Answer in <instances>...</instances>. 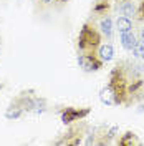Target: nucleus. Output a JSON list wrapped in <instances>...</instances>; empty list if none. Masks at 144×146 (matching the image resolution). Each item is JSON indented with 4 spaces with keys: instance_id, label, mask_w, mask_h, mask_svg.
<instances>
[{
    "instance_id": "obj_7",
    "label": "nucleus",
    "mask_w": 144,
    "mask_h": 146,
    "mask_svg": "<svg viewBox=\"0 0 144 146\" xmlns=\"http://www.w3.org/2000/svg\"><path fill=\"white\" fill-rule=\"evenodd\" d=\"M113 55H114V50H113V45H111V43L99 45L98 56L103 60V62H111V60H113Z\"/></svg>"
},
{
    "instance_id": "obj_10",
    "label": "nucleus",
    "mask_w": 144,
    "mask_h": 146,
    "mask_svg": "<svg viewBox=\"0 0 144 146\" xmlns=\"http://www.w3.org/2000/svg\"><path fill=\"white\" fill-rule=\"evenodd\" d=\"M111 7V2L109 0H98L94 5H93V12L96 15H108V10Z\"/></svg>"
},
{
    "instance_id": "obj_9",
    "label": "nucleus",
    "mask_w": 144,
    "mask_h": 146,
    "mask_svg": "<svg viewBox=\"0 0 144 146\" xmlns=\"http://www.w3.org/2000/svg\"><path fill=\"white\" fill-rule=\"evenodd\" d=\"M116 28L119 33H124V32H129V30H133V22H131V18L127 17H118L116 20Z\"/></svg>"
},
{
    "instance_id": "obj_17",
    "label": "nucleus",
    "mask_w": 144,
    "mask_h": 146,
    "mask_svg": "<svg viewBox=\"0 0 144 146\" xmlns=\"http://www.w3.org/2000/svg\"><path fill=\"white\" fill-rule=\"evenodd\" d=\"M60 2H68V0H60Z\"/></svg>"
},
{
    "instance_id": "obj_3",
    "label": "nucleus",
    "mask_w": 144,
    "mask_h": 146,
    "mask_svg": "<svg viewBox=\"0 0 144 146\" xmlns=\"http://www.w3.org/2000/svg\"><path fill=\"white\" fill-rule=\"evenodd\" d=\"M103 63H104V62H103L96 53H81V55H78V66L86 73L101 70V68H103Z\"/></svg>"
},
{
    "instance_id": "obj_5",
    "label": "nucleus",
    "mask_w": 144,
    "mask_h": 146,
    "mask_svg": "<svg viewBox=\"0 0 144 146\" xmlns=\"http://www.w3.org/2000/svg\"><path fill=\"white\" fill-rule=\"evenodd\" d=\"M118 143H119V146H139L141 145V139L133 131H127V133H124L123 136L119 138Z\"/></svg>"
},
{
    "instance_id": "obj_11",
    "label": "nucleus",
    "mask_w": 144,
    "mask_h": 146,
    "mask_svg": "<svg viewBox=\"0 0 144 146\" xmlns=\"http://www.w3.org/2000/svg\"><path fill=\"white\" fill-rule=\"evenodd\" d=\"M119 10H121V15H124V17H127V18H131L136 13L134 5H133V2H129V0H123L121 5H119Z\"/></svg>"
},
{
    "instance_id": "obj_6",
    "label": "nucleus",
    "mask_w": 144,
    "mask_h": 146,
    "mask_svg": "<svg viewBox=\"0 0 144 146\" xmlns=\"http://www.w3.org/2000/svg\"><path fill=\"white\" fill-rule=\"evenodd\" d=\"M121 43H123V46H124V50H129V52H133V48H134L136 43H137V40H136V35L133 33V30L121 33Z\"/></svg>"
},
{
    "instance_id": "obj_14",
    "label": "nucleus",
    "mask_w": 144,
    "mask_h": 146,
    "mask_svg": "<svg viewBox=\"0 0 144 146\" xmlns=\"http://www.w3.org/2000/svg\"><path fill=\"white\" fill-rule=\"evenodd\" d=\"M134 15H137V20L144 22V0H141V3H139V7H137Z\"/></svg>"
},
{
    "instance_id": "obj_18",
    "label": "nucleus",
    "mask_w": 144,
    "mask_h": 146,
    "mask_svg": "<svg viewBox=\"0 0 144 146\" xmlns=\"http://www.w3.org/2000/svg\"><path fill=\"white\" fill-rule=\"evenodd\" d=\"M116 2H123V0H116Z\"/></svg>"
},
{
    "instance_id": "obj_16",
    "label": "nucleus",
    "mask_w": 144,
    "mask_h": 146,
    "mask_svg": "<svg viewBox=\"0 0 144 146\" xmlns=\"http://www.w3.org/2000/svg\"><path fill=\"white\" fill-rule=\"evenodd\" d=\"M42 2H43V3H52L53 0H42Z\"/></svg>"
},
{
    "instance_id": "obj_4",
    "label": "nucleus",
    "mask_w": 144,
    "mask_h": 146,
    "mask_svg": "<svg viewBox=\"0 0 144 146\" xmlns=\"http://www.w3.org/2000/svg\"><path fill=\"white\" fill-rule=\"evenodd\" d=\"M90 108H73V106H66L61 111V121L65 125H71L73 121H80V119L86 118L90 115Z\"/></svg>"
},
{
    "instance_id": "obj_1",
    "label": "nucleus",
    "mask_w": 144,
    "mask_h": 146,
    "mask_svg": "<svg viewBox=\"0 0 144 146\" xmlns=\"http://www.w3.org/2000/svg\"><path fill=\"white\" fill-rule=\"evenodd\" d=\"M101 45V33L91 23H85L78 35V48L81 53H94Z\"/></svg>"
},
{
    "instance_id": "obj_12",
    "label": "nucleus",
    "mask_w": 144,
    "mask_h": 146,
    "mask_svg": "<svg viewBox=\"0 0 144 146\" xmlns=\"http://www.w3.org/2000/svg\"><path fill=\"white\" fill-rule=\"evenodd\" d=\"M22 115H23V110L15 103H12V106L7 108V111H5V118L7 119H18Z\"/></svg>"
},
{
    "instance_id": "obj_15",
    "label": "nucleus",
    "mask_w": 144,
    "mask_h": 146,
    "mask_svg": "<svg viewBox=\"0 0 144 146\" xmlns=\"http://www.w3.org/2000/svg\"><path fill=\"white\" fill-rule=\"evenodd\" d=\"M139 38H141V42H144V28L139 30Z\"/></svg>"
},
{
    "instance_id": "obj_13",
    "label": "nucleus",
    "mask_w": 144,
    "mask_h": 146,
    "mask_svg": "<svg viewBox=\"0 0 144 146\" xmlns=\"http://www.w3.org/2000/svg\"><path fill=\"white\" fill-rule=\"evenodd\" d=\"M133 52H134V56H137V58L144 60V42H137V43H136V46L133 48Z\"/></svg>"
},
{
    "instance_id": "obj_2",
    "label": "nucleus",
    "mask_w": 144,
    "mask_h": 146,
    "mask_svg": "<svg viewBox=\"0 0 144 146\" xmlns=\"http://www.w3.org/2000/svg\"><path fill=\"white\" fill-rule=\"evenodd\" d=\"M13 103L18 105L23 111H32V113H36V115H42L46 110V100L42 98V96L32 95V91L20 93V96H17L13 100Z\"/></svg>"
},
{
    "instance_id": "obj_8",
    "label": "nucleus",
    "mask_w": 144,
    "mask_h": 146,
    "mask_svg": "<svg viewBox=\"0 0 144 146\" xmlns=\"http://www.w3.org/2000/svg\"><path fill=\"white\" fill-rule=\"evenodd\" d=\"M99 27H101L103 35L106 38H111V35H113V20H111V17L104 15V18H101V22H99Z\"/></svg>"
}]
</instances>
